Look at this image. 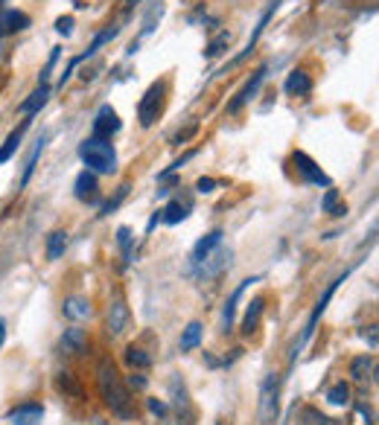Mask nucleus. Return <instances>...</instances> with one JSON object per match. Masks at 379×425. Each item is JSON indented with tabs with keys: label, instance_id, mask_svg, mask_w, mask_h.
Listing matches in <instances>:
<instances>
[{
	"label": "nucleus",
	"instance_id": "obj_13",
	"mask_svg": "<svg viewBox=\"0 0 379 425\" xmlns=\"http://www.w3.org/2000/svg\"><path fill=\"white\" fill-rule=\"evenodd\" d=\"M350 379L356 384H373L376 382V356H356L350 361Z\"/></svg>",
	"mask_w": 379,
	"mask_h": 425
},
{
	"label": "nucleus",
	"instance_id": "obj_32",
	"mask_svg": "<svg viewBox=\"0 0 379 425\" xmlns=\"http://www.w3.org/2000/svg\"><path fill=\"white\" fill-rule=\"evenodd\" d=\"M327 402L338 405V408L350 405V387H347V382H336L333 387H329V391H327Z\"/></svg>",
	"mask_w": 379,
	"mask_h": 425
},
{
	"label": "nucleus",
	"instance_id": "obj_9",
	"mask_svg": "<svg viewBox=\"0 0 379 425\" xmlns=\"http://www.w3.org/2000/svg\"><path fill=\"white\" fill-rule=\"evenodd\" d=\"M126 326H129V306H126L123 297H114L108 303V312H105V332L111 338H117V335L126 332Z\"/></svg>",
	"mask_w": 379,
	"mask_h": 425
},
{
	"label": "nucleus",
	"instance_id": "obj_44",
	"mask_svg": "<svg viewBox=\"0 0 379 425\" xmlns=\"http://www.w3.org/2000/svg\"><path fill=\"white\" fill-rule=\"evenodd\" d=\"M3 341H6V321L0 318V347H3Z\"/></svg>",
	"mask_w": 379,
	"mask_h": 425
},
{
	"label": "nucleus",
	"instance_id": "obj_33",
	"mask_svg": "<svg viewBox=\"0 0 379 425\" xmlns=\"http://www.w3.org/2000/svg\"><path fill=\"white\" fill-rule=\"evenodd\" d=\"M301 425H345V422L324 417L318 408H303V411H301Z\"/></svg>",
	"mask_w": 379,
	"mask_h": 425
},
{
	"label": "nucleus",
	"instance_id": "obj_18",
	"mask_svg": "<svg viewBox=\"0 0 379 425\" xmlns=\"http://www.w3.org/2000/svg\"><path fill=\"white\" fill-rule=\"evenodd\" d=\"M222 236H225V233L216 227V230H210L207 236H202L199 242H195V248H193V253H190V265H199V262H202L213 248L222 245Z\"/></svg>",
	"mask_w": 379,
	"mask_h": 425
},
{
	"label": "nucleus",
	"instance_id": "obj_29",
	"mask_svg": "<svg viewBox=\"0 0 379 425\" xmlns=\"http://www.w3.org/2000/svg\"><path fill=\"white\" fill-rule=\"evenodd\" d=\"M173 396H175V408H178V414H184V422L190 425V420H193V408H190V399H187V387H184V382L173 379Z\"/></svg>",
	"mask_w": 379,
	"mask_h": 425
},
{
	"label": "nucleus",
	"instance_id": "obj_17",
	"mask_svg": "<svg viewBox=\"0 0 379 425\" xmlns=\"http://www.w3.org/2000/svg\"><path fill=\"white\" fill-rule=\"evenodd\" d=\"M50 93H53V88L50 84H39V88H35L27 100H23L21 105H18V111L23 114V117H32V114H39L41 108L47 105V100H50Z\"/></svg>",
	"mask_w": 379,
	"mask_h": 425
},
{
	"label": "nucleus",
	"instance_id": "obj_16",
	"mask_svg": "<svg viewBox=\"0 0 379 425\" xmlns=\"http://www.w3.org/2000/svg\"><path fill=\"white\" fill-rule=\"evenodd\" d=\"M30 27V15L18 9H0V35H15Z\"/></svg>",
	"mask_w": 379,
	"mask_h": 425
},
{
	"label": "nucleus",
	"instance_id": "obj_3",
	"mask_svg": "<svg viewBox=\"0 0 379 425\" xmlns=\"http://www.w3.org/2000/svg\"><path fill=\"white\" fill-rule=\"evenodd\" d=\"M347 277H350V271H345V274H338L336 277V280L333 283H329L327 286V291H324V295H321V300H318L315 303V309H312V314H310V321H307V326H303V332L295 338V344H292V349H289V367H295V361H298V356L303 353V347H307L310 344V338L315 335V326H318V321H321V314L327 312V306H329V300H333V295H336V288L341 286V283H345L347 280Z\"/></svg>",
	"mask_w": 379,
	"mask_h": 425
},
{
	"label": "nucleus",
	"instance_id": "obj_39",
	"mask_svg": "<svg viewBox=\"0 0 379 425\" xmlns=\"http://www.w3.org/2000/svg\"><path fill=\"white\" fill-rule=\"evenodd\" d=\"M146 405H149V411H152V414L155 417H166V402H161V399H146Z\"/></svg>",
	"mask_w": 379,
	"mask_h": 425
},
{
	"label": "nucleus",
	"instance_id": "obj_6",
	"mask_svg": "<svg viewBox=\"0 0 379 425\" xmlns=\"http://www.w3.org/2000/svg\"><path fill=\"white\" fill-rule=\"evenodd\" d=\"M292 166H295V172H298V178L303 181V184L333 187V181H329V175H327L324 169L312 161V157H310L307 152H295V154H292Z\"/></svg>",
	"mask_w": 379,
	"mask_h": 425
},
{
	"label": "nucleus",
	"instance_id": "obj_20",
	"mask_svg": "<svg viewBox=\"0 0 379 425\" xmlns=\"http://www.w3.org/2000/svg\"><path fill=\"white\" fill-rule=\"evenodd\" d=\"M263 309H266V297H254L246 309V318H242V335H254L257 326H260L263 318Z\"/></svg>",
	"mask_w": 379,
	"mask_h": 425
},
{
	"label": "nucleus",
	"instance_id": "obj_11",
	"mask_svg": "<svg viewBox=\"0 0 379 425\" xmlns=\"http://www.w3.org/2000/svg\"><path fill=\"white\" fill-rule=\"evenodd\" d=\"M123 128V123H120V117L111 105H102L100 111H96L94 117V137H102V140H111L117 131Z\"/></svg>",
	"mask_w": 379,
	"mask_h": 425
},
{
	"label": "nucleus",
	"instance_id": "obj_26",
	"mask_svg": "<svg viewBox=\"0 0 379 425\" xmlns=\"http://www.w3.org/2000/svg\"><path fill=\"white\" fill-rule=\"evenodd\" d=\"M47 135H41L39 140H35V146H32V152H30V157H27V166H23V175H21V187H27L30 184V178H32V172H35V163H39V157H41V152H44V146H47Z\"/></svg>",
	"mask_w": 379,
	"mask_h": 425
},
{
	"label": "nucleus",
	"instance_id": "obj_2",
	"mask_svg": "<svg viewBox=\"0 0 379 425\" xmlns=\"http://www.w3.org/2000/svg\"><path fill=\"white\" fill-rule=\"evenodd\" d=\"M79 157L94 175H114L117 172V152H114L111 140H102L94 135L85 137L79 143Z\"/></svg>",
	"mask_w": 379,
	"mask_h": 425
},
{
	"label": "nucleus",
	"instance_id": "obj_36",
	"mask_svg": "<svg viewBox=\"0 0 379 425\" xmlns=\"http://www.w3.org/2000/svg\"><path fill=\"white\" fill-rule=\"evenodd\" d=\"M195 131H199V123H190L187 128H181V131H175V137H173V146H181V143H187Z\"/></svg>",
	"mask_w": 379,
	"mask_h": 425
},
{
	"label": "nucleus",
	"instance_id": "obj_12",
	"mask_svg": "<svg viewBox=\"0 0 379 425\" xmlns=\"http://www.w3.org/2000/svg\"><path fill=\"white\" fill-rule=\"evenodd\" d=\"M58 349H62L65 356H85L88 353V335H85V330H79V326H67V330L62 332V338H58Z\"/></svg>",
	"mask_w": 379,
	"mask_h": 425
},
{
	"label": "nucleus",
	"instance_id": "obj_1",
	"mask_svg": "<svg viewBox=\"0 0 379 425\" xmlns=\"http://www.w3.org/2000/svg\"><path fill=\"white\" fill-rule=\"evenodd\" d=\"M96 387H100V396H102L105 408L111 411L114 417H120V420H134V417H138L134 399H131L123 376L117 373V364L111 358H100V361H96Z\"/></svg>",
	"mask_w": 379,
	"mask_h": 425
},
{
	"label": "nucleus",
	"instance_id": "obj_24",
	"mask_svg": "<svg viewBox=\"0 0 379 425\" xmlns=\"http://www.w3.org/2000/svg\"><path fill=\"white\" fill-rule=\"evenodd\" d=\"M202 332H204V330H202V323H199V321H190V323H187V330L181 332V341H178L181 353H193V349L202 344Z\"/></svg>",
	"mask_w": 379,
	"mask_h": 425
},
{
	"label": "nucleus",
	"instance_id": "obj_30",
	"mask_svg": "<svg viewBox=\"0 0 379 425\" xmlns=\"http://www.w3.org/2000/svg\"><path fill=\"white\" fill-rule=\"evenodd\" d=\"M56 391L65 393V396H70V399H82V396H85L82 387H79V382L73 379V373H58V376H56Z\"/></svg>",
	"mask_w": 379,
	"mask_h": 425
},
{
	"label": "nucleus",
	"instance_id": "obj_37",
	"mask_svg": "<svg viewBox=\"0 0 379 425\" xmlns=\"http://www.w3.org/2000/svg\"><path fill=\"white\" fill-rule=\"evenodd\" d=\"M216 187H219V181H213V178H199L195 181V192H202V196H210Z\"/></svg>",
	"mask_w": 379,
	"mask_h": 425
},
{
	"label": "nucleus",
	"instance_id": "obj_34",
	"mask_svg": "<svg viewBox=\"0 0 379 425\" xmlns=\"http://www.w3.org/2000/svg\"><path fill=\"white\" fill-rule=\"evenodd\" d=\"M117 245H120V251H123V262L129 265L131 262V245H134V236H131L129 227H120L117 230Z\"/></svg>",
	"mask_w": 379,
	"mask_h": 425
},
{
	"label": "nucleus",
	"instance_id": "obj_15",
	"mask_svg": "<svg viewBox=\"0 0 379 425\" xmlns=\"http://www.w3.org/2000/svg\"><path fill=\"white\" fill-rule=\"evenodd\" d=\"M260 277H248V280H242L237 288H234V295H230L228 300H225V309H222V332H230L234 330V318H237V303H239V297L246 295V288L251 286V283H257Z\"/></svg>",
	"mask_w": 379,
	"mask_h": 425
},
{
	"label": "nucleus",
	"instance_id": "obj_7",
	"mask_svg": "<svg viewBox=\"0 0 379 425\" xmlns=\"http://www.w3.org/2000/svg\"><path fill=\"white\" fill-rule=\"evenodd\" d=\"M230 257H234V251L225 248V245H219V248H213L210 253H207L199 265H193V268L199 271L202 280H216L219 274L230 268Z\"/></svg>",
	"mask_w": 379,
	"mask_h": 425
},
{
	"label": "nucleus",
	"instance_id": "obj_5",
	"mask_svg": "<svg viewBox=\"0 0 379 425\" xmlns=\"http://www.w3.org/2000/svg\"><path fill=\"white\" fill-rule=\"evenodd\" d=\"M277 411H280V376L268 373L260 387V420L272 425L277 420Z\"/></svg>",
	"mask_w": 379,
	"mask_h": 425
},
{
	"label": "nucleus",
	"instance_id": "obj_23",
	"mask_svg": "<svg viewBox=\"0 0 379 425\" xmlns=\"http://www.w3.org/2000/svg\"><path fill=\"white\" fill-rule=\"evenodd\" d=\"M27 128H30V119H23V123H21V126L6 137V143L0 146V163H6L9 157L18 152V146H21V140H23V131H27Z\"/></svg>",
	"mask_w": 379,
	"mask_h": 425
},
{
	"label": "nucleus",
	"instance_id": "obj_43",
	"mask_svg": "<svg viewBox=\"0 0 379 425\" xmlns=\"http://www.w3.org/2000/svg\"><path fill=\"white\" fill-rule=\"evenodd\" d=\"M356 411H359V414L365 417V422H368V425H373V420H376V417H373V411H371L368 405H362V402H359V405H356Z\"/></svg>",
	"mask_w": 379,
	"mask_h": 425
},
{
	"label": "nucleus",
	"instance_id": "obj_19",
	"mask_svg": "<svg viewBox=\"0 0 379 425\" xmlns=\"http://www.w3.org/2000/svg\"><path fill=\"white\" fill-rule=\"evenodd\" d=\"M62 312H65V318L70 321H85V318H91V303L88 297H82V295H73L62 303Z\"/></svg>",
	"mask_w": 379,
	"mask_h": 425
},
{
	"label": "nucleus",
	"instance_id": "obj_4",
	"mask_svg": "<svg viewBox=\"0 0 379 425\" xmlns=\"http://www.w3.org/2000/svg\"><path fill=\"white\" fill-rule=\"evenodd\" d=\"M164 93H166V82H152L149 88H146L143 100L138 102V119L143 128H152L155 119L161 117L164 111Z\"/></svg>",
	"mask_w": 379,
	"mask_h": 425
},
{
	"label": "nucleus",
	"instance_id": "obj_8",
	"mask_svg": "<svg viewBox=\"0 0 379 425\" xmlns=\"http://www.w3.org/2000/svg\"><path fill=\"white\" fill-rule=\"evenodd\" d=\"M266 73H268V65H260V67L254 70V76H251L246 84H242V88L237 91V96H234V100L228 102V108H225L228 114H239L242 108H246V105L254 100V96H257V91H260V84L266 82Z\"/></svg>",
	"mask_w": 379,
	"mask_h": 425
},
{
	"label": "nucleus",
	"instance_id": "obj_41",
	"mask_svg": "<svg viewBox=\"0 0 379 425\" xmlns=\"http://www.w3.org/2000/svg\"><path fill=\"white\" fill-rule=\"evenodd\" d=\"M362 338L371 344V349H376V326H365V330H362Z\"/></svg>",
	"mask_w": 379,
	"mask_h": 425
},
{
	"label": "nucleus",
	"instance_id": "obj_27",
	"mask_svg": "<svg viewBox=\"0 0 379 425\" xmlns=\"http://www.w3.org/2000/svg\"><path fill=\"white\" fill-rule=\"evenodd\" d=\"M126 364H129V367L131 370H149L152 367V356L149 353H146V349H140V347H126Z\"/></svg>",
	"mask_w": 379,
	"mask_h": 425
},
{
	"label": "nucleus",
	"instance_id": "obj_28",
	"mask_svg": "<svg viewBox=\"0 0 379 425\" xmlns=\"http://www.w3.org/2000/svg\"><path fill=\"white\" fill-rule=\"evenodd\" d=\"M321 210L329 213V216H336V218H341V216H347V204H341V201H338V189L327 187L324 198H321Z\"/></svg>",
	"mask_w": 379,
	"mask_h": 425
},
{
	"label": "nucleus",
	"instance_id": "obj_35",
	"mask_svg": "<svg viewBox=\"0 0 379 425\" xmlns=\"http://www.w3.org/2000/svg\"><path fill=\"white\" fill-rule=\"evenodd\" d=\"M126 192H129V184H123V187L117 189V196H114V198H108V201L102 204V213H100V216H108V213H114V210L120 207V201L126 198Z\"/></svg>",
	"mask_w": 379,
	"mask_h": 425
},
{
	"label": "nucleus",
	"instance_id": "obj_25",
	"mask_svg": "<svg viewBox=\"0 0 379 425\" xmlns=\"http://www.w3.org/2000/svg\"><path fill=\"white\" fill-rule=\"evenodd\" d=\"M65 248H67V233H65V230H53V233L47 236V260H50V262L62 260Z\"/></svg>",
	"mask_w": 379,
	"mask_h": 425
},
{
	"label": "nucleus",
	"instance_id": "obj_42",
	"mask_svg": "<svg viewBox=\"0 0 379 425\" xmlns=\"http://www.w3.org/2000/svg\"><path fill=\"white\" fill-rule=\"evenodd\" d=\"M193 157H195V149H193V152H187V154H181V157H178V161H175L173 166H169V172H175V169H181V166H184L187 161H193Z\"/></svg>",
	"mask_w": 379,
	"mask_h": 425
},
{
	"label": "nucleus",
	"instance_id": "obj_14",
	"mask_svg": "<svg viewBox=\"0 0 379 425\" xmlns=\"http://www.w3.org/2000/svg\"><path fill=\"white\" fill-rule=\"evenodd\" d=\"M41 420H44V408L39 402H23L6 414L9 425H41Z\"/></svg>",
	"mask_w": 379,
	"mask_h": 425
},
{
	"label": "nucleus",
	"instance_id": "obj_21",
	"mask_svg": "<svg viewBox=\"0 0 379 425\" xmlns=\"http://www.w3.org/2000/svg\"><path fill=\"white\" fill-rule=\"evenodd\" d=\"M283 91H286L289 96H307V93L312 91V79H310L303 70H292L289 79H286V84H283Z\"/></svg>",
	"mask_w": 379,
	"mask_h": 425
},
{
	"label": "nucleus",
	"instance_id": "obj_31",
	"mask_svg": "<svg viewBox=\"0 0 379 425\" xmlns=\"http://www.w3.org/2000/svg\"><path fill=\"white\" fill-rule=\"evenodd\" d=\"M230 38H234V35H230L228 30H222L219 35H213L210 38V44L204 47V58H216V56H222L228 47H230Z\"/></svg>",
	"mask_w": 379,
	"mask_h": 425
},
{
	"label": "nucleus",
	"instance_id": "obj_10",
	"mask_svg": "<svg viewBox=\"0 0 379 425\" xmlns=\"http://www.w3.org/2000/svg\"><path fill=\"white\" fill-rule=\"evenodd\" d=\"M73 196L82 204H100V181H96L91 169H85V172L76 175V181H73Z\"/></svg>",
	"mask_w": 379,
	"mask_h": 425
},
{
	"label": "nucleus",
	"instance_id": "obj_38",
	"mask_svg": "<svg viewBox=\"0 0 379 425\" xmlns=\"http://www.w3.org/2000/svg\"><path fill=\"white\" fill-rule=\"evenodd\" d=\"M146 384H149V382H146L143 376H140V370H134V373L129 376V382H126V387H134V391H146Z\"/></svg>",
	"mask_w": 379,
	"mask_h": 425
},
{
	"label": "nucleus",
	"instance_id": "obj_22",
	"mask_svg": "<svg viewBox=\"0 0 379 425\" xmlns=\"http://www.w3.org/2000/svg\"><path fill=\"white\" fill-rule=\"evenodd\" d=\"M187 216H190V204H184L181 198H173V201H169L166 207L161 210V222H164V225H181Z\"/></svg>",
	"mask_w": 379,
	"mask_h": 425
},
{
	"label": "nucleus",
	"instance_id": "obj_40",
	"mask_svg": "<svg viewBox=\"0 0 379 425\" xmlns=\"http://www.w3.org/2000/svg\"><path fill=\"white\" fill-rule=\"evenodd\" d=\"M56 30L62 32V35H70L73 32V18H58L56 21Z\"/></svg>",
	"mask_w": 379,
	"mask_h": 425
}]
</instances>
